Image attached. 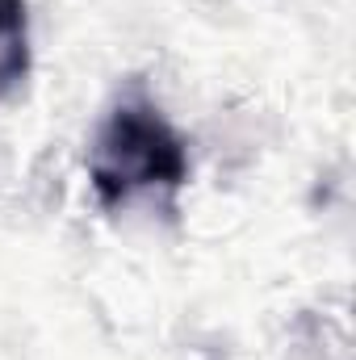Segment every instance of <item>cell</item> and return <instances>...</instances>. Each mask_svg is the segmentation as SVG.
<instances>
[{"label":"cell","mask_w":356,"mask_h":360,"mask_svg":"<svg viewBox=\"0 0 356 360\" xmlns=\"http://www.w3.org/2000/svg\"><path fill=\"white\" fill-rule=\"evenodd\" d=\"M89 184L101 210L134 197H177L189 184V147L143 89L122 92L89 143Z\"/></svg>","instance_id":"obj_1"},{"label":"cell","mask_w":356,"mask_h":360,"mask_svg":"<svg viewBox=\"0 0 356 360\" xmlns=\"http://www.w3.org/2000/svg\"><path fill=\"white\" fill-rule=\"evenodd\" d=\"M30 4L0 0V101L25 84L30 76Z\"/></svg>","instance_id":"obj_2"}]
</instances>
